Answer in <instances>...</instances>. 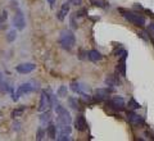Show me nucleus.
<instances>
[{
  "instance_id": "1",
  "label": "nucleus",
  "mask_w": 154,
  "mask_h": 141,
  "mask_svg": "<svg viewBox=\"0 0 154 141\" xmlns=\"http://www.w3.org/2000/svg\"><path fill=\"white\" fill-rule=\"evenodd\" d=\"M59 42H60V45H62L63 49L71 50L72 48L75 46V44H76V37L73 35V32L69 31V30H63L60 32Z\"/></svg>"
},
{
  "instance_id": "2",
  "label": "nucleus",
  "mask_w": 154,
  "mask_h": 141,
  "mask_svg": "<svg viewBox=\"0 0 154 141\" xmlns=\"http://www.w3.org/2000/svg\"><path fill=\"white\" fill-rule=\"evenodd\" d=\"M119 12H122L123 18L126 19V21H128L130 23H132V25L139 26V27H143L144 25H145V18H144L143 16H140V14L132 13V12H125L123 9H119Z\"/></svg>"
},
{
  "instance_id": "3",
  "label": "nucleus",
  "mask_w": 154,
  "mask_h": 141,
  "mask_svg": "<svg viewBox=\"0 0 154 141\" xmlns=\"http://www.w3.org/2000/svg\"><path fill=\"white\" fill-rule=\"evenodd\" d=\"M55 113L58 114V118H57V122L58 124H69L71 123V114L67 110L64 106H60V105H55Z\"/></svg>"
},
{
  "instance_id": "4",
  "label": "nucleus",
  "mask_w": 154,
  "mask_h": 141,
  "mask_svg": "<svg viewBox=\"0 0 154 141\" xmlns=\"http://www.w3.org/2000/svg\"><path fill=\"white\" fill-rule=\"evenodd\" d=\"M51 105V101H50V96L46 91H42L41 92V96H40V104H38V112H45L48 110V108Z\"/></svg>"
},
{
  "instance_id": "5",
  "label": "nucleus",
  "mask_w": 154,
  "mask_h": 141,
  "mask_svg": "<svg viewBox=\"0 0 154 141\" xmlns=\"http://www.w3.org/2000/svg\"><path fill=\"white\" fill-rule=\"evenodd\" d=\"M71 90L73 92H76V94H80V95L89 94V92L91 91L90 86L85 85V84H80V82H72L71 84Z\"/></svg>"
},
{
  "instance_id": "6",
  "label": "nucleus",
  "mask_w": 154,
  "mask_h": 141,
  "mask_svg": "<svg viewBox=\"0 0 154 141\" xmlns=\"http://www.w3.org/2000/svg\"><path fill=\"white\" fill-rule=\"evenodd\" d=\"M13 23H14V26H16L17 30H19V31H22L23 28H25L26 22H25V17H23V14H22L21 11H17V13L14 14Z\"/></svg>"
},
{
  "instance_id": "7",
  "label": "nucleus",
  "mask_w": 154,
  "mask_h": 141,
  "mask_svg": "<svg viewBox=\"0 0 154 141\" xmlns=\"http://www.w3.org/2000/svg\"><path fill=\"white\" fill-rule=\"evenodd\" d=\"M126 58H127V51L122 50V55L118 59V64H117V72L121 76H126Z\"/></svg>"
},
{
  "instance_id": "8",
  "label": "nucleus",
  "mask_w": 154,
  "mask_h": 141,
  "mask_svg": "<svg viewBox=\"0 0 154 141\" xmlns=\"http://www.w3.org/2000/svg\"><path fill=\"white\" fill-rule=\"evenodd\" d=\"M35 68L36 66L33 63H22V64L16 67V71L21 75H26V73H31L32 71H35Z\"/></svg>"
},
{
  "instance_id": "9",
  "label": "nucleus",
  "mask_w": 154,
  "mask_h": 141,
  "mask_svg": "<svg viewBox=\"0 0 154 141\" xmlns=\"http://www.w3.org/2000/svg\"><path fill=\"white\" fill-rule=\"evenodd\" d=\"M35 89H37L36 86H32L30 82H27V84H22L21 86H18L17 89V96H22V95H26V94H30V92H32Z\"/></svg>"
},
{
  "instance_id": "10",
  "label": "nucleus",
  "mask_w": 154,
  "mask_h": 141,
  "mask_svg": "<svg viewBox=\"0 0 154 141\" xmlns=\"http://www.w3.org/2000/svg\"><path fill=\"white\" fill-rule=\"evenodd\" d=\"M108 104H109L110 108L114 109V110H123L125 109V100L122 98H118V96L113 98Z\"/></svg>"
},
{
  "instance_id": "11",
  "label": "nucleus",
  "mask_w": 154,
  "mask_h": 141,
  "mask_svg": "<svg viewBox=\"0 0 154 141\" xmlns=\"http://www.w3.org/2000/svg\"><path fill=\"white\" fill-rule=\"evenodd\" d=\"M127 119H128V122L134 124V126H139V124H144V119L141 118L140 115H137L136 113H134L132 110H130L127 112Z\"/></svg>"
},
{
  "instance_id": "12",
  "label": "nucleus",
  "mask_w": 154,
  "mask_h": 141,
  "mask_svg": "<svg viewBox=\"0 0 154 141\" xmlns=\"http://www.w3.org/2000/svg\"><path fill=\"white\" fill-rule=\"evenodd\" d=\"M75 127L77 128V131H85L86 127H88V122H86V119H85V117L82 114H80V115H77V118L75 121Z\"/></svg>"
},
{
  "instance_id": "13",
  "label": "nucleus",
  "mask_w": 154,
  "mask_h": 141,
  "mask_svg": "<svg viewBox=\"0 0 154 141\" xmlns=\"http://www.w3.org/2000/svg\"><path fill=\"white\" fill-rule=\"evenodd\" d=\"M109 90L108 89H98L95 91V100L98 101H103V100H107L109 98Z\"/></svg>"
},
{
  "instance_id": "14",
  "label": "nucleus",
  "mask_w": 154,
  "mask_h": 141,
  "mask_svg": "<svg viewBox=\"0 0 154 141\" xmlns=\"http://www.w3.org/2000/svg\"><path fill=\"white\" fill-rule=\"evenodd\" d=\"M68 12H69V2L68 3H63L62 4V8H60L59 13H58V19H59V21H63V19L66 18V16L68 14Z\"/></svg>"
},
{
  "instance_id": "15",
  "label": "nucleus",
  "mask_w": 154,
  "mask_h": 141,
  "mask_svg": "<svg viewBox=\"0 0 154 141\" xmlns=\"http://www.w3.org/2000/svg\"><path fill=\"white\" fill-rule=\"evenodd\" d=\"M89 59L91 62H99L103 59V55L100 54L98 50H90L89 51Z\"/></svg>"
},
{
  "instance_id": "16",
  "label": "nucleus",
  "mask_w": 154,
  "mask_h": 141,
  "mask_svg": "<svg viewBox=\"0 0 154 141\" xmlns=\"http://www.w3.org/2000/svg\"><path fill=\"white\" fill-rule=\"evenodd\" d=\"M51 121V113L49 110H45V112H42V114L40 115V122L41 124H46V123H49Z\"/></svg>"
},
{
  "instance_id": "17",
  "label": "nucleus",
  "mask_w": 154,
  "mask_h": 141,
  "mask_svg": "<svg viewBox=\"0 0 154 141\" xmlns=\"http://www.w3.org/2000/svg\"><path fill=\"white\" fill-rule=\"evenodd\" d=\"M46 133H48V136H49V139L55 140L57 139V127L54 124H49V126H48Z\"/></svg>"
},
{
  "instance_id": "18",
  "label": "nucleus",
  "mask_w": 154,
  "mask_h": 141,
  "mask_svg": "<svg viewBox=\"0 0 154 141\" xmlns=\"http://www.w3.org/2000/svg\"><path fill=\"white\" fill-rule=\"evenodd\" d=\"M25 110H26V106H21V108H18V109H14L12 112V117L13 118H16V117H21L23 113H25Z\"/></svg>"
},
{
  "instance_id": "19",
  "label": "nucleus",
  "mask_w": 154,
  "mask_h": 141,
  "mask_svg": "<svg viewBox=\"0 0 154 141\" xmlns=\"http://www.w3.org/2000/svg\"><path fill=\"white\" fill-rule=\"evenodd\" d=\"M68 103H69V106L72 109H79L80 108V103L76 98H68Z\"/></svg>"
},
{
  "instance_id": "20",
  "label": "nucleus",
  "mask_w": 154,
  "mask_h": 141,
  "mask_svg": "<svg viewBox=\"0 0 154 141\" xmlns=\"http://www.w3.org/2000/svg\"><path fill=\"white\" fill-rule=\"evenodd\" d=\"M59 131L60 133H64V135H69L72 128L69 127V124H59Z\"/></svg>"
},
{
  "instance_id": "21",
  "label": "nucleus",
  "mask_w": 154,
  "mask_h": 141,
  "mask_svg": "<svg viewBox=\"0 0 154 141\" xmlns=\"http://www.w3.org/2000/svg\"><path fill=\"white\" fill-rule=\"evenodd\" d=\"M67 92H68V89H67V86L62 85L59 89H58V96H59V98H66V96H67Z\"/></svg>"
},
{
  "instance_id": "22",
  "label": "nucleus",
  "mask_w": 154,
  "mask_h": 141,
  "mask_svg": "<svg viewBox=\"0 0 154 141\" xmlns=\"http://www.w3.org/2000/svg\"><path fill=\"white\" fill-rule=\"evenodd\" d=\"M139 108H140V104H139L134 98L130 99V101H128V109L135 110V109H139Z\"/></svg>"
},
{
  "instance_id": "23",
  "label": "nucleus",
  "mask_w": 154,
  "mask_h": 141,
  "mask_svg": "<svg viewBox=\"0 0 154 141\" xmlns=\"http://www.w3.org/2000/svg\"><path fill=\"white\" fill-rule=\"evenodd\" d=\"M105 84L108 86H116L118 84V81H117V78H114V76H108L107 78H105Z\"/></svg>"
},
{
  "instance_id": "24",
  "label": "nucleus",
  "mask_w": 154,
  "mask_h": 141,
  "mask_svg": "<svg viewBox=\"0 0 154 141\" xmlns=\"http://www.w3.org/2000/svg\"><path fill=\"white\" fill-rule=\"evenodd\" d=\"M16 37H17V32H16V30H12V31H9L8 36H7V38H8V41H9V42L14 41V40H16Z\"/></svg>"
},
{
  "instance_id": "25",
  "label": "nucleus",
  "mask_w": 154,
  "mask_h": 141,
  "mask_svg": "<svg viewBox=\"0 0 154 141\" xmlns=\"http://www.w3.org/2000/svg\"><path fill=\"white\" fill-rule=\"evenodd\" d=\"M91 4H94L95 7H99V8H105V3L103 0H90Z\"/></svg>"
},
{
  "instance_id": "26",
  "label": "nucleus",
  "mask_w": 154,
  "mask_h": 141,
  "mask_svg": "<svg viewBox=\"0 0 154 141\" xmlns=\"http://www.w3.org/2000/svg\"><path fill=\"white\" fill-rule=\"evenodd\" d=\"M57 139L59 140V141H69L71 140L69 136L68 135H64V133H60V136H59V137H57Z\"/></svg>"
},
{
  "instance_id": "27",
  "label": "nucleus",
  "mask_w": 154,
  "mask_h": 141,
  "mask_svg": "<svg viewBox=\"0 0 154 141\" xmlns=\"http://www.w3.org/2000/svg\"><path fill=\"white\" fill-rule=\"evenodd\" d=\"M86 55L89 57V53H88V51H85V50H80V59H81V60L86 59Z\"/></svg>"
},
{
  "instance_id": "28",
  "label": "nucleus",
  "mask_w": 154,
  "mask_h": 141,
  "mask_svg": "<svg viewBox=\"0 0 154 141\" xmlns=\"http://www.w3.org/2000/svg\"><path fill=\"white\" fill-rule=\"evenodd\" d=\"M68 2L72 5H81L82 4V0H68Z\"/></svg>"
},
{
  "instance_id": "29",
  "label": "nucleus",
  "mask_w": 154,
  "mask_h": 141,
  "mask_svg": "<svg viewBox=\"0 0 154 141\" xmlns=\"http://www.w3.org/2000/svg\"><path fill=\"white\" fill-rule=\"evenodd\" d=\"M42 136H44V130L38 128V133H37V140H42Z\"/></svg>"
},
{
  "instance_id": "30",
  "label": "nucleus",
  "mask_w": 154,
  "mask_h": 141,
  "mask_svg": "<svg viewBox=\"0 0 154 141\" xmlns=\"http://www.w3.org/2000/svg\"><path fill=\"white\" fill-rule=\"evenodd\" d=\"M148 31L152 33V35L154 36V23H150V25H149V28H148Z\"/></svg>"
},
{
  "instance_id": "31",
  "label": "nucleus",
  "mask_w": 154,
  "mask_h": 141,
  "mask_svg": "<svg viewBox=\"0 0 154 141\" xmlns=\"http://www.w3.org/2000/svg\"><path fill=\"white\" fill-rule=\"evenodd\" d=\"M4 77H3V73L2 72H0V90H2V87H3V84H4Z\"/></svg>"
},
{
  "instance_id": "32",
  "label": "nucleus",
  "mask_w": 154,
  "mask_h": 141,
  "mask_svg": "<svg viewBox=\"0 0 154 141\" xmlns=\"http://www.w3.org/2000/svg\"><path fill=\"white\" fill-rule=\"evenodd\" d=\"M48 2H49V4H50V7H51V8L54 7V4H55V0H48Z\"/></svg>"
},
{
  "instance_id": "33",
  "label": "nucleus",
  "mask_w": 154,
  "mask_h": 141,
  "mask_svg": "<svg viewBox=\"0 0 154 141\" xmlns=\"http://www.w3.org/2000/svg\"><path fill=\"white\" fill-rule=\"evenodd\" d=\"M135 8H136V9H143V7H141V5H135Z\"/></svg>"
}]
</instances>
